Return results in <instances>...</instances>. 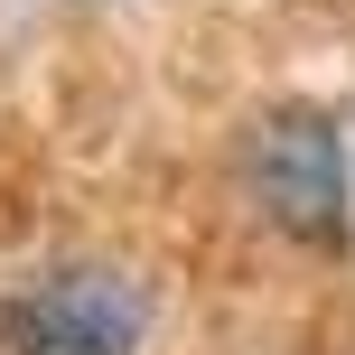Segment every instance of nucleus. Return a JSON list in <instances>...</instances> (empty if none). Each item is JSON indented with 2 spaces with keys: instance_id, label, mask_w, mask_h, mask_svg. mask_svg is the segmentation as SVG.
Masks as SVG:
<instances>
[{
  "instance_id": "1",
  "label": "nucleus",
  "mask_w": 355,
  "mask_h": 355,
  "mask_svg": "<svg viewBox=\"0 0 355 355\" xmlns=\"http://www.w3.org/2000/svg\"><path fill=\"white\" fill-rule=\"evenodd\" d=\"M150 300L112 262H56L0 300V355H131Z\"/></svg>"
},
{
  "instance_id": "2",
  "label": "nucleus",
  "mask_w": 355,
  "mask_h": 355,
  "mask_svg": "<svg viewBox=\"0 0 355 355\" xmlns=\"http://www.w3.org/2000/svg\"><path fill=\"white\" fill-rule=\"evenodd\" d=\"M243 168H252V196L271 206V225L309 234V243L346 234V131H337V112H318V103L262 112L243 141Z\"/></svg>"
}]
</instances>
